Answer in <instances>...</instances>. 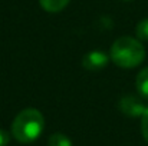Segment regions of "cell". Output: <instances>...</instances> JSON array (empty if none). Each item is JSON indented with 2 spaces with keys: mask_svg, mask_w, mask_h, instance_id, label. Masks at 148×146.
<instances>
[{
  "mask_svg": "<svg viewBox=\"0 0 148 146\" xmlns=\"http://www.w3.org/2000/svg\"><path fill=\"white\" fill-rule=\"evenodd\" d=\"M45 119L38 109L22 110L12 123V135L20 143L35 142L43 132Z\"/></svg>",
  "mask_w": 148,
  "mask_h": 146,
  "instance_id": "1",
  "label": "cell"
},
{
  "mask_svg": "<svg viewBox=\"0 0 148 146\" xmlns=\"http://www.w3.org/2000/svg\"><path fill=\"white\" fill-rule=\"evenodd\" d=\"M145 57V50L143 45L132 37L122 36L116 39L111 48V60L124 69H131L138 66Z\"/></svg>",
  "mask_w": 148,
  "mask_h": 146,
  "instance_id": "2",
  "label": "cell"
},
{
  "mask_svg": "<svg viewBox=\"0 0 148 146\" xmlns=\"http://www.w3.org/2000/svg\"><path fill=\"white\" fill-rule=\"evenodd\" d=\"M119 109L124 115H127L130 117H140L144 115L147 107L141 103L140 99L134 96H125L119 102Z\"/></svg>",
  "mask_w": 148,
  "mask_h": 146,
  "instance_id": "3",
  "label": "cell"
},
{
  "mask_svg": "<svg viewBox=\"0 0 148 146\" xmlns=\"http://www.w3.org/2000/svg\"><path fill=\"white\" fill-rule=\"evenodd\" d=\"M108 56L101 50H92L88 54H85L82 60V66L86 70H101L108 65Z\"/></svg>",
  "mask_w": 148,
  "mask_h": 146,
  "instance_id": "4",
  "label": "cell"
},
{
  "mask_svg": "<svg viewBox=\"0 0 148 146\" xmlns=\"http://www.w3.org/2000/svg\"><path fill=\"white\" fill-rule=\"evenodd\" d=\"M135 86H137V90L140 92V95L143 97H145V99H148V67L143 69L138 73Z\"/></svg>",
  "mask_w": 148,
  "mask_h": 146,
  "instance_id": "5",
  "label": "cell"
},
{
  "mask_svg": "<svg viewBox=\"0 0 148 146\" xmlns=\"http://www.w3.org/2000/svg\"><path fill=\"white\" fill-rule=\"evenodd\" d=\"M42 7L46 10V12H50V13H56V12H60L68 3L69 0H39Z\"/></svg>",
  "mask_w": 148,
  "mask_h": 146,
  "instance_id": "6",
  "label": "cell"
},
{
  "mask_svg": "<svg viewBox=\"0 0 148 146\" xmlns=\"http://www.w3.org/2000/svg\"><path fill=\"white\" fill-rule=\"evenodd\" d=\"M48 146H72V142L63 133H53L49 138Z\"/></svg>",
  "mask_w": 148,
  "mask_h": 146,
  "instance_id": "7",
  "label": "cell"
},
{
  "mask_svg": "<svg viewBox=\"0 0 148 146\" xmlns=\"http://www.w3.org/2000/svg\"><path fill=\"white\" fill-rule=\"evenodd\" d=\"M135 33H137V37L141 39V40H148V17L141 20L137 27H135Z\"/></svg>",
  "mask_w": 148,
  "mask_h": 146,
  "instance_id": "8",
  "label": "cell"
},
{
  "mask_svg": "<svg viewBox=\"0 0 148 146\" xmlns=\"http://www.w3.org/2000/svg\"><path fill=\"white\" fill-rule=\"evenodd\" d=\"M141 130H143V136L148 143V107L145 109L144 115L141 116Z\"/></svg>",
  "mask_w": 148,
  "mask_h": 146,
  "instance_id": "9",
  "label": "cell"
},
{
  "mask_svg": "<svg viewBox=\"0 0 148 146\" xmlns=\"http://www.w3.org/2000/svg\"><path fill=\"white\" fill-rule=\"evenodd\" d=\"M9 142H10V135L6 130L0 129V146H7Z\"/></svg>",
  "mask_w": 148,
  "mask_h": 146,
  "instance_id": "10",
  "label": "cell"
}]
</instances>
